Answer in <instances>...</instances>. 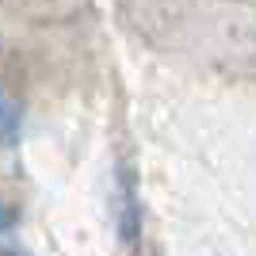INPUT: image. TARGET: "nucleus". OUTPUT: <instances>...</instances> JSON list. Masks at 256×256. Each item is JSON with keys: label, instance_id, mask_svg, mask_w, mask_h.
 I'll use <instances>...</instances> for the list:
<instances>
[{"label": "nucleus", "instance_id": "f257e3e1", "mask_svg": "<svg viewBox=\"0 0 256 256\" xmlns=\"http://www.w3.org/2000/svg\"><path fill=\"white\" fill-rule=\"evenodd\" d=\"M20 126H23V111H20V104H4V142L8 146H16L20 142Z\"/></svg>", "mask_w": 256, "mask_h": 256}, {"label": "nucleus", "instance_id": "f03ea898", "mask_svg": "<svg viewBox=\"0 0 256 256\" xmlns=\"http://www.w3.org/2000/svg\"><path fill=\"white\" fill-rule=\"evenodd\" d=\"M4 256H31V252H20V248H16V245H12V241H8V248H4Z\"/></svg>", "mask_w": 256, "mask_h": 256}]
</instances>
